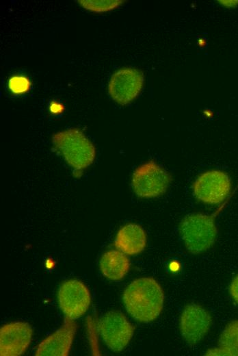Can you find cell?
<instances>
[{
	"label": "cell",
	"mask_w": 238,
	"mask_h": 356,
	"mask_svg": "<svg viewBox=\"0 0 238 356\" xmlns=\"http://www.w3.org/2000/svg\"><path fill=\"white\" fill-rule=\"evenodd\" d=\"M172 177L154 161L138 166L133 173L131 185L134 192L142 198H153L163 194Z\"/></svg>",
	"instance_id": "4"
},
{
	"label": "cell",
	"mask_w": 238,
	"mask_h": 356,
	"mask_svg": "<svg viewBox=\"0 0 238 356\" xmlns=\"http://www.w3.org/2000/svg\"><path fill=\"white\" fill-rule=\"evenodd\" d=\"M216 213L213 214H191L180 222L179 231L187 250L199 254L210 249L214 244L217 229Z\"/></svg>",
	"instance_id": "2"
},
{
	"label": "cell",
	"mask_w": 238,
	"mask_h": 356,
	"mask_svg": "<svg viewBox=\"0 0 238 356\" xmlns=\"http://www.w3.org/2000/svg\"><path fill=\"white\" fill-rule=\"evenodd\" d=\"M57 301L65 317L75 320L88 311L91 303V295L83 282L69 279L60 285L57 292Z\"/></svg>",
	"instance_id": "7"
},
{
	"label": "cell",
	"mask_w": 238,
	"mask_h": 356,
	"mask_svg": "<svg viewBox=\"0 0 238 356\" xmlns=\"http://www.w3.org/2000/svg\"><path fill=\"white\" fill-rule=\"evenodd\" d=\"M206 355L238 356V320L226 325L216 347L209 348Z\"/></svg>",
	"instance_id": "14"
},
{
	"label": "cell",
	"mask_w": 238,
	"mask_h": 356,
	"mask_svg": "<svg viewBox=\"0 0 238 356\" xmlns=\"http://www.w3.org/2000/svg\"><path fill=\"white\" fill-rule=\"evenodd\" d=\"M84 8L93 12H105L112 10L122 3V1H79Z\"/></svg>",
	"instance_id": "15"
},
{
	"label": "cell",
	"mask_w": 238,
	"mask_h": 356,
	"mask_svg": "<svg viewBox=\"0 0 238 356\" xmlns=\"http://www.w3.org/2000/svg\"><path fill=\"white\" fill-rule=\"evenodd\" d=\"M55 147L73 168L81 170L90 165L95 157V148L86 136L77 129L55 134L53 137Z\"/></svg>",
	"instance_id": "3"
},
{
	"label": "cell",
	"mask_w": 238,
	"mask_h": 356,
	"mask_svg": "<svg viewBox=\"0 0 238 356\" xmlns=\"http://www.w3.org/2000/svg\"><path fill=\"white\" fill-rule=\"evenodd\" d=\"M77 331L74 320L65 317L64 324L44 339L35 351L36 356H67Z\"/></svg>",
	"instance_id": "11"
},
{
	"label": "cell",
	"mask_w": 238,
	"mask_h": 356,
	"mask_svg": "<svg viewBox=\"0 0 238 356\" xmlns=\"http://www.w3.org/2000/svg\"><path fill=\"white\" fill-rule=\"evenodd\" d=\"M230 189L229 176L217 170L204 172L196 179L192 185L194 196L198 201L210 205L222 203L228 196Z\"/></svg>",
	"instance_id": "5"
},
{
	"label": "cell",
	"mask_w": 238,
	"mask_h": 356,
	"mask_svg": "<svg viewBox=\"0 0 238 356\" xmlns=\"http://www.w3.org/2000/svg\"><path fill=\"white\" fill-rule=\"evenodd\" d=\"M50 110L53 114H59L64 110V106L60 103L53 101L51 104Z\"/></svg>",
	"instance_id": "18"
},
{
	"label": "cell",
	"mask_w": 238,
	"mask_h": 356,
	"mask_svg": "<svg viewBox=\"0 0 238 356\" xmlns=\"http://www.w3.org/2000/svg\"><path fill=\"white\" fill-rule=\"evenodd\" d=\"M33 330L25 322H12L0 329V355L18 356L23 354L31 344Z\"/></svg>",
	"instance_id": "10"
},
{
	"label": "cell",
	"mask_w": 238,
	"mask_h": 356,
	"mask_svg": "<svg viewBox=\"0 0 238 356\" xmlns=\"http://www.w3.org/2000/svg\"><path fill=\"white\" fill-rule=\"evenodd\" d=\"M212 324L209 312L202 306L191 303L185 306L181 317L179 328L185 341L191 345L200 342Z\"/></svg>",
	"instance_id": "8"
},
{
	"label": "cell",
	"mask_w": 238,
	"mask_h": 356,
	"mask_svg": "<svg viewBox=\"0 0 238 356\" xmlns=\"http://www.w3.org/2000/svg\"><path fill=\"white\" fill-rule=\"evenodd\" d=\"M134 327L120 312L112 310L100 319L98 330L107 346L114 352L122 351L131 340Z\"/></svg>",
	"instance_id": "6"
},
{
	"label": "cell",
	"mask_w": 238,
	"mask_h": 356,
	"mask_svg": "<svg viewBox=\"0 0 238 356\" xmlns=\"http://www.w3.org/2000/svg\"><path fill=\"white\" fill-rule=\"evenodd\" d=\"M146 241V234L142 227L131 223L119 229L114 240V246L127 255H135L144 251Z\"/></svg>",
	"instance_id": "12"
},
{
	"label": "cell",
	"mask_w": 238,
	"mask_h": 356,
	"mask_svg": "<svg viewBox=\"0 0 238 356\" xmlns=\"http://www.w3.org/2000/svg\"><path fill=\"white\" fill-rule=\"evenodd\" d=\"M144 84L142 73L133 68H124L113 74L109 82L111 97L120 105L133 101L140 92Z\"/></svg>",
	"instance_id": "9"
},
{
	"label": "cell",
	"mask_w": 238,
	"mask_h": 356,
	"mask_svg": "<svg viewBox=\"0 0 238 356\" xmlns=\"http://www.w3.org/2000/svg\"><path fill=\"white\" fill-rule=\"evenodd\" d=\"M222 4L228 7H233L238 4V1H220Z\"/></svg>",
	"instance_id": "19"
},
{
	"label": "cell",
	"mask_w": 238,
	"mask_h": 356,
	"mask_svg": "<svg viewBox=\"0 0 238 356\" xmlns=\"http://www.w3.org/2000/svg\"><path fill=\"white\" fill-rule=\"evenodd\" d=\"M122 301L133 318L141 322H150L161 312L164 295L156 280L151 277H141L127 286Z\"/></svg>",
	"instance_id": "1"
},
{
	"label": "cell",
	"mask_w": 238,
	"mask_h": 356,
	"mask_svg": "<svg viewBox=\"0 0 238 356\" xmlns=\"http://www.w3.org/2000/svg\"><path fill=\"white\" fill-rule=\"evenodd\" d=\"M229 292L233 299L238 304V274L233 279Z\"/></svg>",
	"instance_id": "17"
},
{
	"label": "cell",
	"mask_w": 238,
	"mask_h": 356,
	"mask_svg": "<svg viewBox=\"0 0 238 356\" xmlns=\"http://www.w3.org/2000/svg\"><path fill=\"white\" fill-rule=\"evenodd\" d=\"M130 260L119 250H110L101 257L99 267L106 278L112 281L123 279L130 268Z\"/></svg>",
	"instance_id": "13"
},
{
	"label": "cell",
	"mask_w": 238,
	"mask_h": 356,
	"mask_svg": "<svg viewBox=\"0 0 238 356\" xmlns=\"http://www.w3.org/2000/svg\"><path fill=\"white\" fill-rule=\"evenodd\" d=\"M178 268H179V264L176 262H173L170 264V268L172 271H176L178 269Z\"/></svg>",
	"instance_id": "20"
},
{
	"label": "cell",
	"mask_w": 238,
	"mask_h": 356,
	"mask_svg": "<svg viewBox=\"0 0 238 356\" xmlns=\"http://www.w3.org/2000/svg\"><path fill=\"white\" fill-rule=\"evenodd\" d=\"M10 90L14 94H21L29 90L31 82L27 77L14 76L8 82Z\"/></svg>",
	"instance_id": "16"
}]
</instances>
